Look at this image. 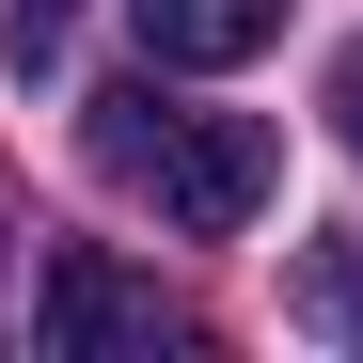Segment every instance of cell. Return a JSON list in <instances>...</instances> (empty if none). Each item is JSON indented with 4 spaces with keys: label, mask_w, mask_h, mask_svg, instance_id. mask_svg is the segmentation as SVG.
Instances as JSON below:
<instances>
[{
    "label": "cell",
    "mask_w": 363,
    "mask_h": 363,
    "mask_svg": "<svg viewBox=\"0 0 363 363\" xmlns=\"http://www.w3.org/2000/svg\"><path fill=\"white\" fill-rule=\"evenodd\" d=\"M300 316H316V332H347V316H363V284H347V253H316V269H300Z\"/></svg>",
    "instance_id": "5"
},
{
    "label": "cell",
    "mask_w": 363,
    "mask_h": 363,
    "mask_svg": "<svg viewBox=\"0 0 363 363\" xmlns=\"http://www.w3.org/2000/svg\"><path fill=\"white\" fill-rule=\"evenodd\" d=\"M64 32H79V0H0V48H16V79H32V64H64Z\"/></svg>",
    "instance_id": "4"
},
{
    "label": "cell",
    "mask_w": 363,
    "mask_h": 363,
    "mask_svg": "<svg viewBox=\"0 0 363 363\" xmlns=\"http://www.w3.org/2000/svg\"><path fill=\"white\" fill-rule=\"evenodd\" d=\"M32 316H48L64 363H143V347H158V284H143L127 253H95V237H64L48 284H32Z\"/></svg>",
    "instance_id": "2"
},
{
    "label": "cell",
    "mask_w": 363,
    "mask_h": 363,
    "mask_svg": "<svg viewBox=\"0 0 363 363\" xmlns=\"http://www.w3.org/2000/svg\"><path fill=\"white\" fill-rule=\"evenodd\" d=\"M127 16H143V48H158V64L221 79V64H253V48L284 32V0H127Z\"/></svg>",
    "instance_id": "3"
},
{
    "label": "cell",
    "mask_w": 363,
    "mask_h": 363,
    "mask_svg": "<svg viewBox=\"0 0 363 363\" xmlns=\"http://www.w3.org/2000/svg\"><path fill=\"white\" fill-rule=\"evenodd\" d=\"M95 174H127L174 237H237V221L269 206L284 143L253 127V111H174L158 79H111V95H95Z\"/></svg>",
    "instance_id": "1"
},
{
    "label": "cell",
    "mask_w": 363,
    "mask_h": 363,
    "mask_svg": "<svg viewBox=\"0 0 363 363\" xmlns=\"http://www.w3.org/2000/svg\"><path fill=\"white\" fill-rule=\"evenodd\" d=\"M332 127H347V158H363V48L332 64Z\"/></svg>",
    "instance_id": "6"
}]
</instances>
